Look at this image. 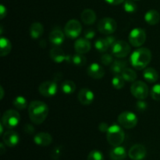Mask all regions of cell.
<instances>
[{
    "label": "cell",
    "mask_w": 160,
    "mask_h": 160,
    "mask_svg": "<svg viewBox=\"0 0 160 160\" xmlns=\"http://www.w3.org/2000/svg\"><path fill=\"white\" fill-rule=\"evenodd\" d=\"M49 112L48 106L42 101H32L28 107L30 120L35 124H41L46 120Z\"/></svg>",
    "instance_id": "cell-1"
},
{
    "label": "cell",
    "mask_w": 160,
    "mask_h": 160,
    "mask_svg": "<svg viewBox=\"0 0 160 160\" xmlns=\"http://www.w3.org/2000/svg\"><path fill=\"white\" fill-rule=\"evenodd\" d=\"M152 60V52L147 48H139L131 54L130 61L134 69L138 70H145Z\"/></svg>",
    "instance_id": "cell-2"
},
{
    "label": "cell",
    "mask_w": 160,
    "mask_h": 160,
    "mask_svg": "<svg viewBox=\"0 0 160 160\" xmlns=\"http://www.w3.org/2000/svg\"><path fill=\"white\" fill-rule=\"evenodd\" d=\"M125 138V134L120 125L113 124L109 126V130L106 132V139L109 145L112 146H120L123 142Z\"/></svg>",
    "instance_id": "cell-3"
},
{
    "label": "cell",
    "mask_w": 160,
    "mask_h": 160,
    "mask_svg": "<svg viewBox=\"0 0 160 160\" xmlns=\"http://www.w3.org/2000/svg\"><path fill=\"white\" fill-rule=\"evenodd\" d=\"M20 121V113L15 109H9L4 112L2 118V123L7 129H13Z\"/></svg>",
    "instance_id": "cell-4"
},
{
    "label": "cell",
    "mask_w": 160,
    "mask_h": 160,
    "mask_svg": "<svg viewBox=\"0 0 160 160\" xmlns=\"http://www.w3.org/2000/svg\"><path fill=\"white\" fill-rule=\"evenodd\" d=\"M118 123L119 125L125 129H131L134 128L138 124V117L134 112H129V111H124L121 112L118 116Z\"/></svg>",
    "instance_id": "cell-5"
},
{
    "label": "cell",
    "mask_w": 160,
    "mask_h": 160,
    "mask_svg": "<svg viewBox=\"0 0 160 160\" xmlns=\"http://www.w3.org/2000/svg\"><path fill=\"white\" fill-rule=\"evenodd\" d=\"M131 93L138 100H145L148 97L149 89L144 81H135L131 86Z\"/></svg>",
    "instance_id": "cell-6"
},
{
    "label": "cell",
    "mask_w": 160,
    "mask_h": 160,
    "mask_svg": "<svg viewBox=\"0 0 160 160\" xmlns=\"http://www.w3.org/2000/svg\"><path fill=\"white\" fill-rule=\"evenodd\" d=\"M117 23L114 19L110 17H104L98 23V30L105 35H109L116 31Z\"/></svg>",
    "instance_id": "cell-7"
},
{
    "label": "cell",
    "mask_w": 160,
    "mask_h": 160,
    "mask_svg": "<svg viewBox=\"0 0 160 160\" xmlns=\"http://www.w3.org/2000/svg\"><path fill=\"white\" fill-rule=\"evenodd\" d=\"M129 42L132 46L140 47L143 45L146 41V32L144 29L140 28H134L130 32Z\"/></svg>",
    "instance_id": "cell-8"
},
{
    "label": "cell",
    "mask_w": 160,
    "mask_h": 160,
    "mask_svg": "<svg viewBox=\"0 0 160 160\" xmlns=\"http://www.w3.org/2000/svg\"><path fill=\"white\" fill-rule=\"evenodd\" d=\"M82 26L78 20H70L65 25L64 28V32L66 36L72 39L77 38L81 34Z\"/></svg>",
    "instance_id": "cell-9"
},
{
    "label": "cell",
    "mask_w": 160,
    "mask_h": 160,
    "mask_svg": "<svg viewBox=\"0 0 160 160\" xmlns=\"http://www.w3.org/2000/svg\"><path fill=\"white\" fill-rule=\"evenodd\" d=\"M112 53L117 58H124L131 52V46L125 41H117L112 45Z\"/></svg>",
    "instance_id": "cell-10"
},
{
    "label": "cell",
    "mask_w": 160,
    "mask_h": 160,
    "mask_svg": "<svg viewBox=\"0 0 160 160\" xmlns=\"http://www.w3.org/2000/svg\"><path fill=\"white\" fill-rule=\"evenodd\" d=\"M57 83L54 81H47L42 83L38 87L39 93L45 97H52L57 93Z\"/></svg>",
    "instance_id": "cell-11"
},
{
    "label": "cell",
    "mask_w": 160,
    "mask_h": 160,
    "mask_svg": "<svg viewBox=\"0 0 160 160\" xmlns=\"http://www.w3.org/2000/svg\"><path fill=\"white\" fill-rule=\"evenodd\" d=\"M147 151L145 146L142 145H134L130 148L128 156L132 160H142L146 156Z\"/></svg>",
    "instance_id": "cell-12"
},
{
    "label": "cell",
    "mask_w": 160,
    "mask_h": 160,
    "mask_svg": "<svg viewBox=\"0 0 160 160\" xmlns=\"http://www.w3.org/2000/svg\"><path fill=\"white\" fill-rule=\"evenodd\" d=\"M78 98L81 105L88 106L93 102L95 95H94L93 92L91 91L90 89L82 88L81 90H80L79 93H78Z\"/></svg>",
    "instance_id": "cell-13"
},
{
    "label": "cell",
    "mask_w": 160,
    "mask_h": 160,
    "mask_svg": "<svg viewBox=\"0 0 160 160\" xmlns=\"http://www.w3.org/2000/svg\"><path fill=\"white\" fill-rule=\"evenodd\" d=\"M87 73L89 77L94 79H101L105 75V70L98 63H92L87 69Z\"/></svg>",
    "instance_id": "cell-14"
},
{
    "label": "cell",
    "mask_w": 160,
    "mask_h": 160,
    "mask_svg": "<svg viewBox=\"0 0 160 160\" xmlns=\"http://www.w3.org/2000/svg\"><path fill=\"white\" fill-rule=\"evenodd\" d=\"M3 142L8 147H14L19 143L20 137L18 134L14 131H8L4 133L2 135Z\"/></svg>",
    "instance_id": "cell-15"
},
{
    "label": "cell",
    "mask_w": 160,
    "mask_h": 160,
    "mask_svg": "<svg viewBox=\"0 0 160 160\" xmlns=\"http://www.w3.org/2000/svg\"><path fill=\"white\" fill-rule=\"evenodd\" d=\"M92 48L89 40L84 38H79L74 43V50L77 53L79 54H86Z\"/></svg>",
    "instance_id": "cell-16"
},
{
    "label": "cell",
    "mask_w": 160,
    "mask_h": 160,
    "mask_svg": "<svg viewBox=\"0 0 160 160\" xmlns=\"http://www.w3.org/2000/svg\"><path fill=\"white\" fill-rule=\"evenodd\" d=\"M34 142L36 145L40 146H48L52 142V137L48 133L41 132L34 136Z\"/></svg>",
    "instance_id": "cell-17"
},
{
    "label": "cell",
    "mask_w": 160,
    "mask_h": 160,
    "mask_svg": "<svg viewBox=\"0 0 160 160\" xmlns=\"http://www.w3.org/2000/svg\"><path fill=\"white\" fill-rule=\"evenodd\" d=\"M50 57L56 63H61V62L67 61V56L65 54L64 51L61 49L59 47H54L50 50Z\"/></svg>",
    "instance_id": "cell-18"
},
{
    "label": "cell",
    "mask_w": 160,
    "mask_h": 160,
    "mask_svg": "<svg viewBox=\"0 0 160 160\" xmlns=\"http://www.w3.org/2000/svg\"><path fill=\"white\" fill-rule=\"evenodd\" d=\"M65 39V34L60 29H54L50 32L49 41L56 46L62 45Z\"/></svg>",
    "instance_id": "cell-19"
},
{
    "label": "cell",
    "mask_w": 160,
    "mask_h": 160,
    "mask_svg": "<svg viewBox=\"0 0 160 160\" xmlns=\"http://www.w3.org/2000/svg\"><path fill=\"white\" fill-rule=\"evenodd\" d=\"M81 20L87 25H92L96 20V14L95 11L91 9H85L81 14Z\"/></svg>",
    "instance_id": "cell-20"
},
{
    "label": "cell",
    "mask_w": 160,
    "mask_h": 160,
    "mask_svg": "<svg viewBox=\"0 0 160 160\" xmlns=\"http://www.w3.org/2000/svg\"><path fill=\"white\" fill-rule=\"evenodd\" d=\"M44 33V27L39 22H34L31 25L29 29L30 36L33 39H38L42 36Z\"/></svg>",
    "instance_id": "cell-21"
},
{
    "label": "cell",
    "mask_w": 160,
    "mask_h": 160,
    "mask_svg": "<svg viewBox=\"0 0 160 160\" xmlns=\"http://www.w3.org/2000/svg\"><path fill=\"white\" fill-rule=\"evenodd\" d=\"M128 67V62L124 60H114L111 64L110 71L113 75L121 74L122 72Z\"/></svg>",
    "instance_id": "cell-22"
},
{
    "label": "cell",
    "mask_w": 160,
    "mask_h": 160,
    "mask_svg": "<svg viewBox=\"0 0 160 160\" xmlns=\"http://www.w3.org/2000/svg\"><path fill=\"white\" fill-rule=\"evenodd\" d=\"M143 78L149 83H155L159 79V73L152 67H146L144 70Z\"/></svg>",
    "instance_id": "cell-23"
},
{
    "label": "cell",
    "mask_w": 160,
    "mask_h": 160,
    "mask_svg": "<svg viewBox=\"0 0 160 160\" xmlns=\"http://www.w3.org/2000/svg\"><path fill=\"white\" fill-rule=\"evenodd\" d=\"M145 20L149 25H156L160 20V14L156 9H150L145 13Z\"/></svg>",
    "instance_id": "cell-24"
},
{
    "label": "cell",
    "mask_w": 160,
    "mask_h": 160,
    "mask_svg": "<svg viewBox=\"0 0 160 160\" xmlns=\"http://www.w3.org/2000/svg\"><path fill=\"white\" fill-rule=\"evenodd\" d=\"M112 160H123L127 156V152L123 147L116 146L112 148L109 153Z\"/></svg>",
    "instance_id": "cell-25"
},
{
    "label": "cell",
    "mask_w": 160,
    "mask_h": 160,
    "mask_svg": "<svg viewBox=\"0 0 160 160\" xmlns=\"http://www.w3.org/2000/svg\"><path fill=\"white\" fill-rule=\"evenodd\" d=\"M12 50V44L6 38H1L0 39V54L1 56H6Z\"/></svg>",
    "instance_id": "cell-26"
},
{
    "label": "cell",
    "mask_w": 160,
    "mask_h": 160,
    "mask_svg": "<svg viewBox=\"0 0 160 160\" xmlns=\"http://www.w3.org/2000/svg\"><path fill=\"white\" fill-rule=\"evenodd\" d=\"M61 90L64 94L71 95L76 90V84L71 80H65L61 84Z\"/></svg>",
    "instance_id": "cell-27"
},
{
    "label": "cell",
    "mask_w": 160,
    "mask_h": 160,
    "mask_svg": "<svg viewBox=\"0 0 160 160\" xmlns=\"http://www.w3.org/2000/svg\"><path fill=\"white\" fill-rule=\"evenodd\" d=\"M122 77L123 78V79L125 80V81H128V82H134L137 79V73L134 71L133 69L128 68L127 67L121 73Z\"/></svg>",
    "instance_id": "cell-28"
},
{
    "label": "cell",
    "mask_w": 160,
    "mask_h": 160,
    "mask_svg": "<svg viewBox=\"0 0 160 160\" xmlns=\"http://www.w3.org/2000/svg\"><path fill=\"white\" fill-rule=\"evenodd\" d=\"M12 105L17 109L23 110V109H26L27 106H28V102L24 97L17 96L12 101Z\"/></svg>",
    "instance_id": "cell-29"
},
{
    "label": "cell",
    "mask_w": 160,
    "mask_h": 160,
    "mask_svg": "<svg viewBox=\"0 0 160 160\" xmlns=\"http://www.w3.org/2000/svg\"><path fill=\"white\" fill-rule=\"evenodd\" d=\"M95 47L96 50H98L100 52H106L110 45L106 42V38H99L95 42Z\"/></svg>",
    "instance_id": "cell-30"
},
{
    "label": "cell",
    "mask_w": 160,
    "mask_h": 160,
    "mask_svg": "<svg viewBox=\"0 0 160 160\" xmlns=\"http://www.w3.org/2000/svg\"><path fill=\"white\" fill-rule=\"evenodd\" d=\"M125 80L121 74L114 75L112 79V85L116 89H121L124 87Z\"/></svg>",
    "instance_id": "cell-31"
},
{
    "label": "cell",
    "mask_w": 160,
    "mask_h": 160,
    "mask_svg": "<svg viewBox=\"0 0 160 160\" xmlns=\"http://www.w3.org/2000/svg\"><path fill=\"white\" fill-rule=\"evenodd\" d=\"M87 62L85 56L83 54H79L76 53L75 55L72 56V63L74 64L75 66L78 67H84Z\"/></svg>",
    "instance_id": "cell-32"
},
{
    "label": "cell",
    "mask_w": 160,
    "mask_h": 160,
    "mask_svg": "<svg viewBox=\"0 0 160 160\" xmlns=\"http://www.w3.org/2000/svg\"><path fill=\"white\" fill-rule=\"evenodd\" d=\"M123 9L128 13H134L137 11L138 6L133 0H125L123 2Z\"/></svg>",
    "instance_id": "cell-33"
},
{
    "label": "cell",
    "mask_w": 160,
    "mask_h": 160,
    "mask_svg": "<svg viewBox=\"0 0 160 160\" xmlns=\"http://www.w3.org/2000/svg\"><path fill=\"white\" fill-rule=\"evenodd\" d=\"M152 98L156 101H160V84H156L152 88L150 92Z\"/></svg>",
    "instance_id": "cell-34"
},
{
    "label": "cell",
    "mask_w": 160,
    "mask_h": 160,
    "mask_svg": "<svg viewBox=\"0 0 160 160\" xmlns=\"http://www.w3.org/2000/svg\"><path fill=\"white\" fill-rule=\"evenodd\" d=\"M87 160H104V156L100 151L93 150L88 154Z\"/></svg>",
    "instance_id": "cell-35"
},
{
    "label": "cell",
    "mask_w": 160,
    "mask_h": 160,
    "mask_svg": "<svg viewBox=\"0 0 160 160\" xmlns=\"http://www.w3.org/2000/svg\"><path fill=\"white\" fill-rule=\"evenodd\" d=\"M113 61V57H112V55L109 54V53H105V54H103L102 56H101L102 63H103L106 66L112 64Z\"/></svg>",
    "instance_id": "cell-36"
},
{
    "label": "cell",
    "mask_w": 160,
    "mask_h": 160,
    "mask_svg": "<svg viewBox=\"0 0 160 160\" xmlns=\"http://www.w3.org/2000/svg\"><path fill=\"white\" fill-rule=\"evenodd\" d=\"M136 109L138 110L139 112H144L147 109V103L143 100H139L137 103H136Z\"/></svg>",
    "instance_id": "cell-37"
},
{
    "label": "cell",
    "mask_w": 160,
    "mask_h": 160,
    "mask_svg": "<svg viewBox=\"0 0 160 160\" xmlns=\"http://www.w3.org/2000/svg\"><path fill=\"white\" fill-rule=\"evenodd\" d=\"M95 36V31L93 29H88L84 31V38L88 40H91V39L94 38Z\"/></svg>",
    "instance_id": "cell-38"
},
{
    "label": "cell",
    "mask_w": 160,
    "mask_h": 160,
    "mask_svg": "<svg viewBox=\"0 0 160 160\" xmlns=\"http://www.w3.org/2000/svg\"><path fill=\"white\" fill-rule=\"evenodd\" d=\"M23 130H24L25 132L28 134H33L34 132V128L32 125L29 124V123H27L24 127H23Z\"/></svg>",
    "instance_id": "cell-39"
},
{
    "label": "cell",
    "mask_w": 160,
    "mask_h": 160,
    "mask_svg": "<svg viewBox=\"0 0 160 160\" xmlns=\"http://www.w3.org/2000/svg\"><path fill=\"white\" fill-rule=\"evenodd\" d=\"M105 38H106V42H108V44H109L110 46H112V45H113V44L115 43L116 42H117V40H116V38L113 37V36H111L110 34H109V35H108V36H106Z\"/></svg>",
    "instance_id": "cell-40"
},
{
    "label": "cell",
    "mask_w": 160,
    "mask_h": 160,
    "mask_svg": "<svg viewBox=\"0 0 160 160\" xmlns=\"http://www.w3.org/2000/svg\"><path fill=\"white\" fill-rule=\"evenodd\" d=\"M109 127L108 126V124L106 123H101L98 126V129L102 132H107L108 130H109Z\"/></svg>",
    "instance_id": "cell-41"
},
{
    "label": "cell",
    "mask_w": 160,
    "mask_h": 160,
    "mask_svg": "<svg viewBox=\"0 0 160 160\" xmlns=\"http://www.w3.org/2000/svg\"><path fill=\"white\" fill-rule=\"evenodd\" d=\"M6 14H7V9H6V8L2 4L1 6H0V17H1L0 18L3 19L6 17Z\"/></svg>",
    "instance_id": "cell-42"
},
{
    "label": "cell",
    "mask_w": 160,
    "mask_h": 160,
    "mask_svg": "<svg viewBox=\"0 0 160 160\" xmlns=\"http://www.w3.org/2000/svg\"><path fill=\"white\" fill-rule=\"evenodd\" d=\"M105 1L109 4L112 5V6H117V5L124 2L125 0H105Z\"/></svg>",
    "instance_id": "cell-43"
},
{
    "label": "cell",
    "mask_w": 160,
    "mask_h": 160,
    "mask_svg": "<svg viewBox=\"0 0 160 160\" xmlns=\"http://www.w3.org/2000/svg\"><path fill=\"white\" fill-rule=\"evenodd\" d=\"M0 147H1V152H0V154L1 155H3L5 153V152H6V150H5V148H4V145H3L2 143H1V145H0Z\"/></svg>",
    "instance_id": "cell-44"
},
{
    "label": "cell",
    "mask_w": 160,
    "mask_h": 160,
    "mask_svg": "<svg viewBox=\"0 0 160 160\" xmlns=\"http://www.w3.org/2000/svg\"><path fill=\"white\" fill-rule=\"evenodd\" d=\"M0 89H1V94H2V95H1V99H2L3 95H4V91H3V88L2 87V86L0 87Z\"/></svg>",
    "instance_id": "cell-45"
}]
</instances>
